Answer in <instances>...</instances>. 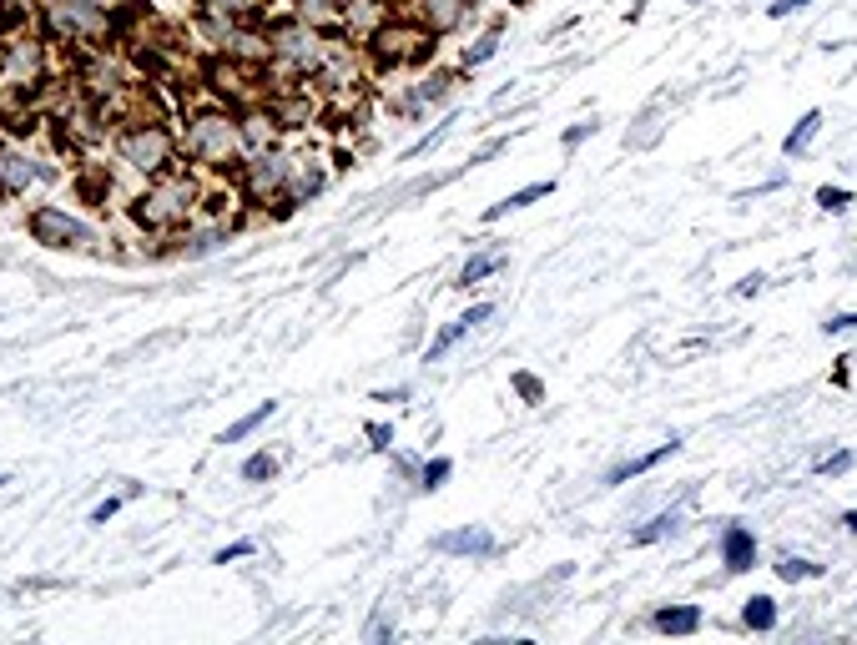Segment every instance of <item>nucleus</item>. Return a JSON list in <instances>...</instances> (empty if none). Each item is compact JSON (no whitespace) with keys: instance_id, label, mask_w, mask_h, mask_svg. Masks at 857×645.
<instances>
[{"instance_id":"2eb2a0df","label":"nucleus","mask_w":857,"mask_h":645,"mask_svg":"<svg viewBox=\"0 0 857 645\" xmlns=\"http://www.w3.org/2000/svg\"><path fill=\"white\" fill-rule=\"evenodd\" d=\"M434 555H454V560H495V555H500V540L489 535L484 525H459V530L434 535Z\"/></svg>"},{"instance_id":"ddd939ff","label":"nucleus","mask_w":857,"mask_h":645,"mask_svg":"<svg viewBox=\"0 0 857 645\" xmlns=\"http://www.w3.org/2000/svg\"><path fill=\"white\" fill-rule=\"evenodd\" d=\"M328 182H333V167H328V157L298 142V162H293L288 202H293V207H308L313 197H323V192H328Z\"/></svg>"},{"instance_id":"f257e3e1","label":"nucleus","mask_w":857,"mask_h":645,"mask_svg":"<svg viewBox=\"0 0 857 645\" xmlns=\"http://www.w3.org/2000/svg\"><path fill=\"white\" fill-rule=\"evenodd\" d=\"M202 197H207V177L182 162V167L142 182L127 197V222L147 242H172V237H182L202 217Z\"/></svg>"},{"instance_id":"6e6552de","label":"nucleus","mask_w":857,"mask_h":645,"mask_svg":"<svg viewBox=\"0 0 857 645\" xmlns=\"http://www.w3.org/2000/svg\"><path fill=\"white\" fill-rule=\"evenodd\" d=\"M56 167H46V157H36L21 137L0 132V202H16V197H31L41 182H51Z\"/></svg>"},{"instance_id":"f3484780","label":"nucleus","mask_w":857,"mask_h":645,"mask_svg":"<svg viewBox=\"0 0 857 645\" xmlns=\"http://www.w3.org/2000/svg\"><path fill=\"white\" fill-rule=\"evenodd\" d=\"M505 263H510V252H505V247H479V252H469V257H464V268L454 273V283H449V288L469 293V288H479V283H489V278H500V273H505Z\"/></svg>"},{"instance_id":"473e14b6","label":"nucleus","mask_w":857,"mask_h":645,"mask_svg":"<svg viewBox=\"0 0 857 645\" xmlns=\"http://www.w3.org/2000/svg\"><path fill=\"white\" fill-rule=\"evenodd\" d=\"M817 207L822 212H847L852 207V192L847 187H817Z\"/></svg>"},{"instance_id":"c03bdc74","label":"nucleus","mask_w":857,"mask_h":645,"mask_svg":"<svg viewBox=\"0 0 857 645\" xmlns=\"http://www.w3.org/2000/svg\"><path fill=\"white\" fill-rule=\"evenodd\" d=\"M762 283H767L762 273H752V278H742V283H737V298H752V293H762Z\"/></svg>"},{"instance_id":"a878e982","label":"nucleus","mask_w":857,"mask_h":645,"mask_svg":"<svg viewBox=\"0 0 857 645\" xmlns=\"http://www.w3.org/2000/svg\"><path fill=\"white\" fill-rule=\"evenodd\" d=\"M742 625H747L752 635H772V630H777V600H772V595H752V600L742 605Z\"/></svg>"},{"instance_id":"0eeeda50","label":"nucleus","mask_w":857,"mask_h":645,"mask_svg":"<svg viewBox=\"0 0 857 645\" xmlns=\"http://www.w3.org/2000/svg\"><path fill=\"white\" fill-rule=\"evenodd\" d=\"M31 26L61 51H86L111 41V11H101L96 0H36Z\"/></svg>"},{"instance_id":"c756f323","label":"nucleus","mask_w":857,"mask_h":645,"mask_svg":"<svg viewBox=\"0 0 857 645\" xmlns=\"http://www.w3.org/2000/svg\"><path fill=\"white\" fill-rule=\"evenodd\" d=\"M273 474H278V454H268V449L242 459V484H268Z\"/></svg>"},{"instance_id":"a211bd4d","label":"nucleus","mask_w":857,"mask_h":645,"mask_svg":"<svg viewBox=\"0 0 857 645\" xmlns=\"http://www.w3.org/2000/svg\"><path fill=\"white\" fill-rule=\"evenodd\" d=\"M716 550H721V565H726L731 575H747V570H757V535H752L747 525H726Z\"/></svg>"},{"instance_id":"72a5a7b5","label":"nucleus","mask_w":857,"mask_h":645,"mask_svg":"<svg viewBox=\"0 0 857 645\" xmlns=\"http://www.w3.org/2000/svg\"><path fill=\"white\" fill-rule=\"evenodd\" d=\"M258 555V545L253 540H232V545H222L217 555H212V565H232V560H253Z\"/></svg>"},{"instance_id":"e433bc0d","label":"nucleus","mask_w":857,"mask_h":645,"mask_svg":"<svg viewBox=\"0 0 857 645\" xmlns=\"http://www.w3.org/2000/svg\"><path fill=\"white\" fill-rule=\"evenodd\" d=\"M121 504H127V494H111V499H101V504L91 509V525H106V520H116V514H121Z\"/></svg>"},{"instance_id":"cd10ccee","label":"nucleus","mask_w":857,"mask_h":645,"mask_svg":"<svg viewBox=\"0 0 857 645\" xmlns=\"http://www.w3.org/2000/svg\"><path fill=\"white\" fill-rule=\"evenodd\" d=\"M273 414H278V404H273V399H268V404H258V409H253V414H242V419H237V424H227V429H222V439H217V444H237V439H248V434H258V429H263V424H268V419H273Z\"/></svg>"},{"instance_id":"39448f33","label":"nucleus","mask_w":857,"mask_h":645,"mask_svg":"<svg viewBox=\"0 0 857 645\" xmlns=\"http://www.w3.org/2000/svg\"><path fill=\"white\" fill-rule=\"evenodd\" d=\"M298 142H303V137H288V142H278V147H268V152H248V157L237 162V172H232L227 182L237 187V202L248 207V212L268 217V212L288 197L293 162H298Z\"/></svg>"},{"instance_id":"dca6fc26","label":"nucleus","mask_w":857,"mask_h":645,"mask_svg":"<svg viewBox=\"0 0 857 645\" xmlns=\"http://www.w3.org/2000/svg\"><path fill=\"white\" fill-rule=\"evenodd\" d=\"M399 16V0H343V36H353L358 46L374 31H384Z\"/></svg>"},{"instance_id":"49530a36","label":"nucleus","mask_w":857,"mask_h":645,"mask_svg":"<svg viewBox=\"0 0 857 645\" xmlns=\"http://www.w3.org/2000/svg\"><path fill=\"white\" fill-rule=\"evenodd\" d=\"M842 530H847V535H857V509H847V514H842Z\"/></svg>"},{"instance_id":"f03ea898","label":"nucleus","mask_w":857,"mask_h":645,"mask_svg":"<svg viewBox=\"0 0 857 645\" xmlns=\"http://www.w3.org/2000/svg\"><path fill=\"white\" fill-rule=\"evenodd\" d=\"M177 137H182V162L197 167L202 177H232L237 162H242L237 106H222V101H212V96H202L197 106L182 111Z\"/></svg>"},{"instance_id":"58836bf2","label":"nucleus","mask_w":857,"mask_h":645,"mask_svg":"<svg viewBox=\"0 0 857 645\" xmlns=\"http://www.w3.org/2000/svg\"><path fill=\"white\" fill-rule=\"evenodd\" d=\"M595 126H600V121H575V126H570V132L560 137V142H565V152H575V147H580L585 137H595Z\"/></svg>"},{"instance_id":"1a4fd4ad","label":"nucleus","mask_w":857,"mask_h":645,"mask_svg":"<svg viewBox=\"0 0 857 645\" xmlns=\"http://www.w3.org/2000/svg\"><path fill=\"white\" fill-rule=\"evenodd\" d=\"M263 106L278 116L283 137H308L323 126V96L308 86V81H288V86H268L263 91Z\"/></svg>"},{"instance_id":"de8ad7c7","label":"nucleus","mask_w":857,"mask_h":645,"mask_svg":"<svg viewBox=\"0 0 857 645\" xmlns=\"http://www.w3.org/2000/svg\"><path fill=\"white\" fill-rule=\"evenodd\" d=\"M6 484H11V474H0V489H6Z\"/></svg>"},{"instance_id":"423d86ee","label":"nucleus","mask_w":857,"mask_h":645,"mask_svg":"<svg viewBox=\"0 0 857 645\" xmlns=\"http://www.w3.org/2000/svg\"><path fill=\"white\" fill-rule=\"evenodd\" d=\"M363 56H369V71L374 76H399V71H424L434 66L439 56V36H429L414 16H394L384 31H374L363 41Z\"/></svg>"},{"instance_id":"4468645a","label":"nucleus","mask_w":857,"mask_h":645,"mask_svg":"<svg viewBox=\"0 0 857 645\" xmlns=\"http://www.w3.org/2000/svg\"><path fill=\"white\" fill-rule=\"evenodd\" d=\"M237 132H242V157H248V152H268V147L288 142V137H283V126H278V116L263 106V96H258V101H248V106H237Z\"/></svg>"},{"instance_id":"20e7f679","label":"nucleus","mask_w":857,"mask_h":645,"mask_svg":"<svg viewBox=\"0 0 857 645\" xmlns=\"http://www.w3.org/2000/svg\"><path fill=\"white\" fill-rule=\"evenodd\" d=\"M263 31H268V86H288V81H313L318 66H323V51H328V31H313L303 26L288 6L278 16H263Z\"/></svg>"},{"instance_id":"a18cd8bd","label":"nucleus","mask_w":857,"mask_h":645,"mask_svg":"<svg viewBox=\"0 0 857 645\" xmlns=\"http://www.w3.org/2000/svg\"><path fill=\"white\" fill-rule=\"evenodd\" d=\"M419 464H424V459H414V454H399V459H394V469H399L404 479H414V474H419Z\"/></svg>"},{"instance_id":"4c0bfd02","label":"nucleus","mask_w":857,"mask_h":645,"mask_svg":"<svg viewBox=\"0 0 857 645\" xmlns=\"http://www.w3.org/2000/svg\"><path fill=\"white\" fill-rule=\"evenodd\" d=\"M822 333H827V338H842V333H857V313H832V318L822 323Z\"/></svg>"},{"instance_id":"b1692460","label":"nucleus","mask_w":857,"mask_h":645,"mask_svg":"<svg viewBox=\"0 0 857 645\" xmlns=\"http://www.w3.org/2000/svg\"><path fill=\"white\" fill-rule=\"evenodd\" d=\"M469 333H474V323H469L464 313H459V318H449V323H444V328L429 338V348H424V363H439V358H449V353H454V348H459Z\"/></svg>"},{"instance_id":"8fccbe9b","label":"nucleus","mask_w":857,"mask_h":645,"mask_svg":"<svg viewBox=\"0 0 857 645\" xmlns=\"http://www.w3.org/2000/svg\"><path fill=\"white\" fill-rule=\"evenodd\" d=\"M283 6H293V0H283Z\"/></svg>"},{"instance_id":"09e8293b","label":"nucleus","mask_w":857,"mask_h":645,"mask_svg":"<svg viewBox=\"0 0 857 645\" xmlns=\"http://www.w3.org/2000/svg\"><path fill=\"white\" fill-rule=\"evenodd\" d=\"M510 6H530V0H510Z\"/></svg>"},{"instance_id":"6ab92c4d","label":"nucleus","mask_w":857,"mask_h":645,"mask_svg":"<svg viewBox=\"0 0 857 645\" xmlns=\"http://www.w3.org/2000/svg\"><path fill=\"white\" fill-rule=\"evenodd\" d=\"M500 46H505V21H489L464 51H459V71L469 76V71H479V66H489L500 56Z\"/></svg>"},{"instance_id":"79ce46f5","label":"nucleus","mask_w":857,"mask_h":645,"mask_svg":"<svg viewBox=\"0 0 857 645\" xmlns=\"http://www.w3.org/2000/svg\"><path fill=\"white\" fill-rule=\"evenodd\" d=\"M404 399H414L409 383H394V389H379V394H374V404H404Z\"/></svg>"},{"instance_id":"bb28decb","label":"nucleus","mask_w":857,"mask_h":645,"mask_svg":"<svg viewBox=\"0 0 857 645\" xmlns=\"http://www.w3.org/2000/svg\"><path fill=\"white\" fill-rule=\"evenodd\" d=\"M449 479H454V459L434 454V459H424V464H419V474H414V489H419V494H439Z\"/></svg>"},{"instance_id":"a19ab883","label":"nucleus","mask_w":857,"mask_h":645,"mask_svg":"<svg viewBox=\"0 0 857 645\" xmlns=\"http://www.w3.org/2000/svg\"><path fill=\"white\" fill-rule=\"evenodd\" d=\"M515 389L525 394V404H540V394H545V389H540V378H530V373H515Z\"/></svg>"},{"instance_id":"393cba45","label":"nucleus","mask_w":857,"mask_h":645,"mask_svg":"<svg viewBox=\"0 0 857 645\" xmlns=\"http://www.w3.org/2000/svg\"><path fill=\"white\" fill-rule=\"evenodd\" d=\"M822 121H827V116H822L817 106H812V111H802V116H797V126H792V132L782 137V157H802V152H807V147L817 142Z\"/></svg>"},{"instance_id":"9d476101","label":"nucleus","mask_w":857,"mask_h":645,"mask_svg":"<svg viewBox=\"0 0 857 645\" xmlns=\"http://www.w3.org/2000/svg\"><path fill=\"white\" fill-rule=\"evenodd\" d=\"M26 232H31V242L56 247V252H76V247L96 242V232H91L76 212H66L61 202H36V207L26 212Z\"/></svg>"},{"instance_id":"7c9ffc66","label":"nucleus","mask_w":857,"mask_h":645,"mask_svg":"<svg viewBox=\"0 0 857 645\" xmlns=\"http://www.w3.org/2000/svg\"><path fill=\"white\" fill-rule=\"evenodd\" d=\"M772 570H777V580H787V585H797V580H817V575H822V565H812V560H802V555H782Z\"/></svg>"},{"instance_id":"37998d69","label":"nucleus","mask_w":857,"mask_h":645,"mask_svg":"<svg viewBox=\"0 0 857 645\" xmlns=\"http://www.w3.org/2000/svg\"><path fill=\"white\" fill-rule=\"evenodd\" d=\"M369 640H394V620H384V615H374L369 620V630H363Z\"/></svg>"},{"instance_id":"5701e85b","label":"nucleus","mask_w":857,"mask_h":645,"mask_svg":"<svg viewBox=\"0 0 857 645\" xmlns=\"http://www.w3.org/2000/svg\"><path fill=\"white\" fill-rule=\"evenodd\" d=\"M651 630H661V635H696L701 630V605H661L651 615Z\"/></svg>"},{"instance_id":"412c9836","label":"nucleus","mask_w":857,"mask_h":645,"mask_svg":"<svg viewBox=\"0 0 857 645\" xmlns=\"http://www.w3.org/2000/svg\"><path fill=\"white\" fill-rule=\"evenodd\" d=\"M676 449H681V439L671 434V439H666V444H656L651 454H636V459H621L616 469H605V484H626V479H641V474H651L656 464H666V459H671Z\"/></svg>"},{"instance_id":"7ed1b4c3","label":"nucleus","mask_w":857,"mask_h":645,"mask_svg":"<svg viewBox=\"0 0 857 645\" xmlns=\"http://www.w3.org/2000/svg\"><path fill=\"white\" fill-rule=\"evenodd\" d=\"M111 162L116 172H127L137 187L182 167V137H177V126L162 121V116H142L132 111L127 121H116V132H111Z\"/></svg>"},{"instance_id":"aec40b11","label":"nucleus","mask_w":857,"mask_h":645,"mask_svg":"<svg viewBox=\"0 0 857 645\" xmlns=\"http://www.w3.org/2000/svg\"><path fill=\"white\" fill-rule=\"evenodd\" d=\"M555 192V177H545V182H530V187H520V192H510V197H500L495 207H484V227H495V222H505L510 212H525V207H535L540 197H550Z\"/></svg>"},{"instance_id":"c85d7f7f","label":"nucleus","mask_w":857,"mask_h":645,"mask_svg":"<svg viewBox=\"0 0 857 645\" xmlns=\"http://www.w3.org/2000/svg\"><path fill=\"white\" fill-rule=\"evenodd\" d=\"M676 530H681V514L666 509V514H656V520H646V525L631 535V545H656V540H666V535H676Z\"/></svg>"},{"instance_id":"c9c22d12","label":"nucleus","mask_w":857,"mask_h":645,"mask_svg":"<svg viewBox=\"0 0 857 645\" xmlns=\"http://www.w3.org/2000/svg\"><path fill=\"white\" fill-rule=\"evenodd\" d=\"M363 434H369V449H379V454H389V449H394V424H379V419H374Z\"/></svg>"},{"instance_id":"f704fd0d","label":"nucleus","mask_w":857,"mask_h":645,"mask_svg":"<svg viewBox=\"0 0 857 645\" xmlns=\"http://www.w3.org/2000/svg\"><path fill=\"white\" fill-rule=\"evenodd\" d=\"M852 464H857V459H852V449H837V454H827V459H817L812 469H817V474H847Z\"/></svg>"},{"instance_id":"2f4dec72","label":"nucleus","mask_w":857,"mask_h":645,"mask_svg":"<svg viewBox=\"0 0 857 645\" xmlns=\"http://www.w3.org/2000/svg\"><path fill=\"white\" fill-rule=\"evenodd\" d=\"M449 132H454V116H444V121L434 126V132H429V137H419V142H414V147L404 152V162H419V157H424V152H434V147H439V142H444Z\"/></svg>"},{"instance_id":"3c124183","label":"nucleus","mask_w":857,"mask_h":645,"mask_svg":"<svg viewBox=\"0 0 857 645\" xmlns=\"http://www.w3.org/2000/svg\"><path fill=\"white\" fill-rule=\"evenodd\" d=\"M0 46H6V41H0Z\"/></svg>"},{"instance_id":"f8f14e48","label":"nucleus","mask_w":857,"mask_h":645,"mask_svg":"<svg viewBox=\"0 0 857 645\" xmlns=\"http://www.w3.org/2000/svg\"><path fill=\"white\" fill-rule=\"evenodd\" d=\"M399 11L414 16L429 36L449 41V36H464L479 16V0H399Z\"/></svg>"},{"instance_id":"4be33fe9","label":"nucleus","mask_w":857,"mask_h":645,"mask_svg":"<svg viewBox=\"0 0 857 645\" xmlns=\"http://www.w3.org/2000/svg\"><path fill=\"white\" fill-rule=\"evenodd\" d=\"M303 26H313V31H343V0H293L288 6Z\"/></svg>"},{"instance_id":"9b49d317","label":"nucleus","mask_w":857,"mask_h":645,"mask_svg":"<svg viewBox=\"0 0 857 645\" xmlns=\"http://www.w3.org/2000/svg\"><path fill=\"white\" fill-rule=\"evenodd\" d=\"M459 76L464 71H449V66H424L419 71V81H409L394 101H389V111L394 116H404V121H419L429 106H444L454 91H459Z\"/></svg>"},{"instance_id":"ea45409f","label":"nucleus","mask_w":857,"mask_h":645,"mask_svg":"<svg viewBox=\"0 0 857 645\" xmlns=\"http://www.w3.org/2000/svg\"><path fill=\"white\" fill-rule=\"evenodd\" d=\"M807 6H812V0H772L767 16H772V21H782V16H797V11H807Z\"/></svg>"}]
</instances>
